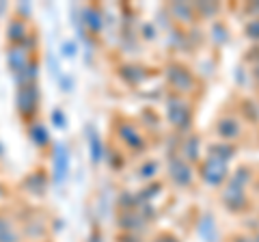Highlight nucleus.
<instances>
[{
	"label": "nucleus",
	"instance_id": "obj_1",
	"mask_svg": "<svg viewBox=\"0 0 259 242\" xmlns=\"http://www.w3.org/2000/svg\"><path fill=\"white\" fill-rule=\"evenodd\" d=\"M225 171H227V167L223 158H209L203 167V177L209 184H218L225 177Z\"/></svg>",
	"mask_w": 259,
	"mask_h": 242
},
{
	"label": "nucleus",
	"instance_id": "obj_2",
	"mask_svg": "<svg viewBox=\"0 0 259 242\" xmlns=\"http://www.w3.org/2000/svg\"><path fill=\"white\" fill-rule=\"evenodd\" d=\"M67 165H69L67 151H65V147H59V149H56V163H54V177H56V182L65 180V175H67Z\"/></svg>",
	"mask_w": 259,
	"mask_h": 242
},
{
	"label": "nucleus",
	"instance_id": "obj_3",
	"mask_svg": "<svg viewBox=\"0 0 259 242\" xmlns=\"http://www.w3.org/2000/svg\"><path fill=\"white\" fill-rule=\"evenodd\" d=\"M0 242H18L13 225L7 219H3V216H0Z\"/></svg>",
	"mask_w": 259,
	"mask_h": 242
},
{
	"label": "nucleus",
	"instance_id": "obj_4",
	"mask_svg": "<svg viewBox=\"0 0 259 242\" xmlns=\"http://www.w3.org/2000/svg\"><path fill=\"white\" fill-rule=\"evenodd\" d=\"M173 177L177 182H182V184H188V180H190V171L186 169L184 165H180V163H173Z\"/></svg>",
	"mask_w": 259,
	"mask_h": 242
},
{
	"label": "nucleus",
	"instance_id": "obj_5",
	"mask_svg": "<svg viewBox=\"0 0 259 242\" xmlns=\"http://www.w3.org/2000/svg\"><path fill=\"white\" fill-rule=\"evenodd\" d=\"M32 139H35L37 145H46L48 143V132L44 130L41 126H35L32 128Z\"/></svg>",
	"mask_w": 259,
	"mask_h": 242
},
{
	"label": "nucleus",
	"instance_id": "obj_6",
	"mask_svg": "<svg viewBox=\"0 0 259 242\" xmlns=\"http://www.w3.org/2000/svg\"><path fill=\"white\" fill-rule=\"evenodd\" d=\"M199 231H201V236H205L207 240H212V236H209V231H212V216H205L203 223H201V227H199Z\"/></svg>",
	"mask_w": 259,
	"mask_h": 242
},
{
	"label": "nucleus",
	"instance_id": "obj_7",
	"mask_svg": "<svg viewBox=\"0 0 259 242\" xmlns=\"http://www.w3.org/2000/svg\"><path fill=\"white\" fill-rule=\"evenodd\" d=\"M91 156H93L95 163L102 158V145H100V139H97V136L91 139Z\"/></svg>",
	"mask_w": 259,
	"mask_h": 242
},
{
	"label": "nucleus",
	"instance_id": "obj_8",
	"mask_svg": "<svg viewBox=\"0 0 259 242\" xmlns=\"http://www.w3.org/2000/svg\"><path fill=\"white\" fill-rule=\"evenodd\" d=\"M89 24H91V26L93 28H100V15H97V13H93V11H89Z\"/></svg>",
	"mask_w": 259,
	"mask_h": 242
},
{
	"label": "nucleus",
	"instance_id": "obj_9",
	"mask_svg": "<svg viewBox=\"0 0 259 242\" xmlns=\"http://www.w3.org/2000/svg\"><path fill=\"white\" fill-rule=\"evenodd\" d=\"M248 35L250 37H255V39H259V22H253L248 26Z\"/></svg>",
	"mask_w": 259,
	"mask_h": 242
},
{
	"label": "nucleus",
	"instance_id": "obj_10",
	"mask_svg": "<svg viewBox=\"0 0 259 242\" xmlns=\"http://www.w3.org/2000/svg\"><path fill=\"white\" fill-rule=\"evenodd\" d=\"M54 121H56V126H65V124H63L65 117H63V115H59V110L54 112Z\"/></svg>",
	"mask_w": 259,
	"mask_h": 242
}]
</instances>
